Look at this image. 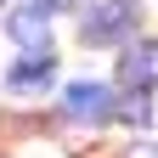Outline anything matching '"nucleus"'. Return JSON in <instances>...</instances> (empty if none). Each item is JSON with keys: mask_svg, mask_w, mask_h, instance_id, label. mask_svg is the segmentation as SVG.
<instances>
[{"mask_svg": "<svg viewBox=\"0 0 158 158\" xmlns=\"http://www.w3.org/2000/svg\"><path fill=\"white\" fill-rule=\"evenodd\" d=\"M118 79H124V90H147V85H158V45H152V40H135V45L124 51Z\"/></svg>", "mask_w": 158, "mask_h": 158, "instance_id": "obj_3", "label": "nucleus"}, {"mask_svg": "<svg viewBox=\"0 0 158 158\" xmlns=\"http://www.w3.org/2000/svg\"><path fill=\"white\" fill-rule=\"evenodd\" d=\"M135 0H96V6H85V17H79V40L85 45H113V40H124L135 28Z\"/></svg>", "mask_w": 158, "mask_h": 158, "instance_id": "obj_1", "label": "nucleus"}, {"mask_svg": "<svg viewBox=\"0 0 158 158\" xmlns=\"http://www.w3.org/2000/svg\"><path fill=\"white\" fill-rule=\"evenodd\" d=\"M118 118H130V124H147V118H152L147 96H141V90H130V96H124V107H118Z\"/></svg>", "mask_w": 158, "mask_h": 158, "instance_id": "obj_6", "label": "nucleus"}, {"mask_svg": "<svg viewBox=\"0 0 158 158\" xmlns=\"http://www.w3.org/2000/svg\"><path fill=\"white\" fill-rule=\"evenodd\" d=\"M62 107H68L73 124H102V118L113 113V96H107V85L79 79V85H68V90H62Z\"/></svg>", "mask_w": 158, "mask_h": 158, "instance_id": "obj_2", "label": "nucleus"}, {"mask_svg": "<svg viewBox=\"0 0 158 158\" xmlns=\"http://www.w3.org/2000/svg\"><path fill=\"white\" fill-rule=\"evenodd\" d=\"M51 73H56V51L45 45V51H28L23 62L6 73V85H11V90H34V85H45Z\"/></svg>", "mask_w": 158, "mask_h": 158, "instance_id": "obj_5", "label": "nucleus"}, {"mask_svg": "<svg viewBox=\"0 0 158 158\" xmlns=\"http://www.w3.org/2000/svg\"><path fill=\"white\" fill-rule=\"evenodd\" d=\"M45 28H51V17L40 11V6H17L6 17V34L17 40V45H28V51H45Z\"/></svg>", "mask_w": 158, "mask_h": 158, "instance_id": "obj_4", "label": "nucleus"}]
</instances>
